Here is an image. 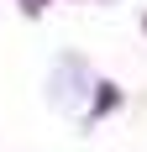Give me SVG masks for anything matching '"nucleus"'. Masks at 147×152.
<instances>
[{
	"mask_svg": "<svg viewBox=\"0 0 147 152\" xmlns=\"http://www.w3.org/2000/svg\"><path fill=\"white\" fill-rule=\"evenodd\" d=\"M42 5H47V0H21V11H26V16H42Z\"/></svg>",
	"mask_w": 147,
	"mask_h": 152,
	"instance_id": "1",
	"label": "nucleus"
}]
</instances>
